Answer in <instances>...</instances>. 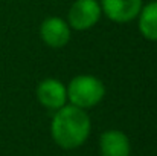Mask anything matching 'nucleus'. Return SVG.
Segmentation results:
<instances>
[{
	"mask_svg": "<svg viewBox=\"0 0 157 156\" xmlns=\"http://www.w3.org/2000/svg\"><path fill=\"white\" fill-rule=\"evenodd\" d=\"M101 14L102 9L96 0H75L69 9L67 23L76 31H87L99 22Z\"/></svg>",
	"mask_w": 157,
	"mask_h": 156,
	"instance_id": "nucleus-3",
	"label": "nucleus"
},
{
	"mask_svg": "<svg viewBox=\"0 0 157 156\" xmlns=\"http://www.w3.org/2000/svg\"><path fill=\"white\" fill-rule=\"evenodd\" d=\"M104 95V83L93 75H76L67 86V100L84 110L101 103Z\"/></svg>",
	"mask_w": 157,
	"mask_h": 156,
	"instance_id": "nucleus-2",
	"label": "nucleus"
},
{
	"mask_svg": "<svg viewBox=\"0 0 157 156\" xmlns=\"http://www.w3.org/2000/svg\"><path fill=\"white\" fill-rule=\"evenodd\" d=\"M40 37L51 48H63L70 40V26L59 17H49L40 26Z\"/></svg>",
	"mask_w": 157,
	"mask_h": 156,
	"instance_id": "nucleus-6",
	"label": "nucleus"
},
{
	"mask_svg": "<svg viewBox=\"0 0 157 156\" xmlns=\"http://www.w3.org/2000/svg\"><path fill=\"white\" fill-rule=\"evenodd\" d=\"M139 31L151 42H157V0L142 6L139 12Z\"/></svg>",
	"mask_w": 157,
	"mask_h": 156,
	"instance_id": "nucleus-8",
	"label": "nucleus"
},
{
	"mask_svg": "<svg viewBox=\"0 0 157 156\" xmlns=\"http://www.w3.org/2000/svg\"><path fill=\"white\" fill-rule=\"evenodd\" d=\"M99 152L101 156H130V139L121 130H107L99 138Z\"/></svg>",
	"mask_w": 157,
	"mask_h": 156,
	"instance_id": "nucleus-7",
	"label": "nucleus"
},
{
	"mask_svg": "<svg viewBox=\"0 0 157 156\" xmlns=\"http://www.w3.org/2000/svg\"><path fill=\"white\" fill-rule=\"evenodd\" d=\"M37 98L41 106L58 110L67 103V87L55 78H46L37 86Z\"/></svg>",
	"mask_w": 157,
	"mask_h": 156,
	"instance_id": "nucleus-4",
	"label": "nucleus"
},
{
	"mask_svg": "<svg viewBox=\"0 0 157 156\" xmlns=\"http://www.w3.org/2000/svg\"><path fill=\"white\" fill-rule=\"evenodd\" d=\"M92 122L84 109L66 104L55 112L51 122V135L56 146L66 150L81 147L90 135Z\"/></svg>",
	"mask_w": 157,
	"mask_h": 156,
	"instance_id": "nucleus-1",
	"label": "nucleus"
},
{
	"mask_svg": "<svg viewBox=\"0 0 157 156\" xmlns=\"http://www.w3.org/2000/svg\"><path fill=\"white\" fill-rule=\"evenodd\" d=\"M101 9L111 22L127 23L139 15L142 0H102Z\"/></svg>",
	"mask_w": 157,
	"mask_h": 156,
	"instance_id": "nucleus-5",
	"label": "nucleus"
}]
</instances>
